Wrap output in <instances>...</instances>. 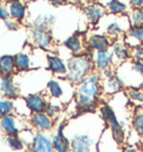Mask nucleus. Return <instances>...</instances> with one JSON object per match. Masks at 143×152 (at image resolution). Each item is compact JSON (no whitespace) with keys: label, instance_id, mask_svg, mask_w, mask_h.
<instances>
[{"label":"nucleus","instance_id":"25","mask_svg":"<svg viewBox=\"0 0 143 152\" xmlns=\"http://www.w3.org/2000/svg\"><path fill=\"white\" fill-rule=\"evenodd\" d=\"M122 39L125 45L131 49L138 46H143V26L141 27L131 26Z\"/></svg>","mask_w":143,"mask_h":152},{"label":"nucleus","instance_id":"23","mask_svg":"<svg viewBox=\"0 0 143 152\" xmlns=\"http://www.w3.org/2000/svg\"><path fill=\"white\" fill-rule=\"evenodd\" d=\"M30 152H55L53 147L52 138L42 132H36L33 142L29 145Z\"/></svg>","mask_w":143,"mask_h":152},{"label":"nucleus","instance_id":"22","mask_svg":"<svg viewBox=\"0 0 143 152\" xmlns=\"http://www.w3.org/2000/svg\"><path fill=\"white\" fill-rule=\"evenodd\" d=\"M0 128L5 132L7 137L10 135H19L21 132V124L19 118L16 114L11 113L0 118Z\"/></svg>","mask_w":143,"mask_h":152},{"label":"nucleus","instance_id":"10","mask_svg":"<svg viewBox=\"0 0 143 152\" xmlns=\"http://www.w3.org/2000/svg\"><path fill=\"white\" fill-rule=\"evenodd\" d=\"M5 2L9 18L18 21L20 25L24 24L28 17V6L26 0H8Z\"/></svg>","mask_w":143,"mask_h":152},{"label":"nucleus","instance_id":"19","mask_svg":"<svg viewBox=\"0 0 143 152\" xmlns=\"http://www.w3.org/2000/svg\"><path fill=\"white\" fill-rule=\"evenodd\" d=\"M91 58L94 66V71L102 72L104 69L114 67L113 63V56L111 50H104V52H91Z\"/></svg>","mask_w":143,"mask_h":152},{"label":"nucleus","instance_id":"20","mask_svg":"<svg viewBox=\"0 0 143 152\" xmlns=\"http://www.w3.org/2000/svg\"><path fill=\"white\" fill-rule=\"evenodd\" d=\"M0 93L1 96L9 100H17L19 97L20 91L14 76H2L0 77Z\"/></svg>","mask_w":143,"mask_h":152},{"label":"nucleus","instance_id":"3","mask_svg":"<svg viewBox=\"0 0 143 152\" xmlns=\"http://www.w3.org/2000/svg\"><path fill=\"white\" fill-rule=\"evenodd\" d=\"M46 93L53 100L61 103H67L74 99L76 94V87L65 77H54L46 84Z\"/></svg>","mask_w":143,"mask_h":152},{"label":"nucleus","instance_id":"28","mask_svg":"<svg viewBox=\"0 0 143 152\" xmlns=\"http://www.w3.org/2000/svg\"><path fill=\"white\" fill-rule=\"evenodd\" d=\"M125 95L134 106L143 107V91L140 87H126Z\"/></svg>","mask_w":143,"mask_h":152},{"label":"nucleus","instance_id":"37","mask_svg":"<svg viewBox=\"0 0 143 152\" xmlns=\"http://www.w3.org/2000/svg\"><path fill=\"white\" fill-rule=\"evenodd\" d=\"M5 23V27L9 31H16V30H18L20 27V24L18 23V21H16V20H14V19L11 18H8L7 20H5L4 21Z\"/></svg>","mask_w":143,"mask_h":152},{"label":"nucleus","instance_id":"33","mask_svg":"<svg viewBox=\"0 0 143 152\" xmlns=\"http://www.w3.org/2000/svg\"><path fill=\"white\" fill-rule=\"evenodd\" d=\"M6 141H7L8 147H9L11 150H14V151L23 150V149L26 147L25 142L21 140V138H20L19 135H10V137H7Z\"/></svg>","mask_w":143,"mask_h":152},{"label":"nucleus","instance_id":"27","mask_svg":"<svg viewBox=\"0 0 143 152\" xmlns=\"http://www.w3.org/2000/svg\"><path fill=\"white\" fill-rule=\"evenodd\" d=\"M106 11L107 14L114 15V16H123L128 15L130 11V6L126 1L124 0H109L106 2Z\"/></svg>","mask_w":143,"mask_h":152},{"label":"nucleus","instance_id":"7","mask_svg":"<svg viewBox=\"0 0 143 152\" xmlns=\"http://www.w3.org/2000/svg\"><path fill=\"white\" fill-rule=\"evenodd\" d=\"M76 87V93L85 94L92 97L101 99V96L103 95V90H102V78L98 72L93 71L87 75L82 82H80Z\"/></svg>","mask_w":143,"mask_h":152},{"label":"nucleus","instance_id":"18","mask_svg":"<svg viewBox=\"0 0 143 152\" xmlns=\"http://www.w3.org/2000/svg\"><path fill=\"white\" fill-rule=\"evenodd\" d=\"M84 16H85L86 20L88 24L96 26L101 23V20L104 18L107 11L104 6H102L101 4H95V2H90L84 7L83 9Z\"/></svg>","mask_w":143,"mask_h":152},{"label":"nucleus","instance_id":"38","mask_svg":"<svg viewBox=\"0 0 143 152\" xmlns=\"http://www.w3.org/2000/svg\"><path fill=\"white\" fill-rule=\"evenodd\" d=\"M9 18V14H8V10H7V6L4 0H0V20L5 21Z\"/></svg>","mask_w":143,"mask_h":152},{"label":"nucleus","instance_id":"2","mask_svg":"<svg viewBox=\"0 0 143 152\" xmlns=\"http://www.w3.org/2000/svg\"><path fill=\"white\" fill-rule=\"evenodd\" d=\"M66 63L67 75L65 78L74 85H77L86 76L90 75L94 71L90 53L81 55H71L66 59Z\"/></svg>","mask_w":143,"mask_h":152},{"label":"nucleus","instance_id":"42","mask_svg":"<svg viewBox=\"0 0 143 152\" xmlns=\"http://www.w3.org/2000/svg\"><path fill=\"white\" fill-rule=\"evenodd\" d=\"M5 1H8V0H5Z\"/></svg>","mask_w":143,"mask_h":152},{"label":"nucleus","instance_id":"36","mask_svg":"<svg viewBox=\"0 0 143 152\" xmlns=\"http://www.w3.org/2000/svg\"><path fill=\"white\" fill-rule=\"evenodd\" d=\"M130 63H131V66L133 68V71L135 72L141 78H143V62L130 59Z\"/></svg>","mask_w":143,"mask_h":152},{"label":"nucleus","instance_id":"14","mask_svg":"<svg viewBox=\"0 0 143 152\" xmlns=\"http://www.w3.org/2000/svg\"><path fill=\"white\" fill-rule=\"evenodd\" d=\"M110 50L112 53V56H113L114 67H117L119 65L131 59V48H129L125 45L122 38L113 40V44L111 46Z\"/></svg>","mask_w":143,"mask_h":152},{"label":"nucleus","instance_id":"41","mask_svg":"<svg viewBox=\"0 0 143 152\" xmlns=\"http://www.w3.org/2000/svg\"><path fill=\"white\" fill-rule=\"evenodd\" d=\"M139 87H140V88H141V90L143 91V81H142V83H141V84H140V86H139Z\"/></svg>","mask_w":143,"mask_h":152},{"label":"nucleus","instance_id":"21","mask_svg":"<svg viewBox=\"0 0 143 152\" xmlns=\"http://www.w3.org/2000/svg\"><path fill=\"white\" fill-rule=\"evenodd\" d=\"M125 88L123 81L121 80L116 73L114 75L110 76L107 78H102V90H103V95L106 96H113L121 93Z\"/></svg>","mask_w":143,"mask_h":152},{"label":"nucleus","instance_id":"32","mask_svg":"<svg viewBox=\"0 0 143 152\" xmlns=\"http://www.w3.org/2000/svg\"><path fill=\"white\" fill-rule=\"evenodd\" d=\"M15 112V101L0 96V118Z\"/></svg>","mask_w":143,"mask_h":152},{"label":"nucleus","instance_id":"31","mask_svg":"<svg viewBox=\"0 0 143 152\" xmlns=\"http://www.w3.org/2000/svg\"><path fill=\"white\" fill-rule=\"evenodd\" d=\"M131 26L141 27L143 26V8H131L128 12Z\"/></svg>","mask_w":143,"mask_h":152},{"label":"nucleus","instance_id":"35","mask_svg":"<svg viewBox=\"0 0 143 152\" xmlns=\"http://www.w3.org/2000/svg\"><path fill=\"white\" fill-rule=\"evenodd\" d=\"M131 59L143 62V46H138L131 49Z\"/></svg>","mask_w":143,"mask_h":152},{"label":"nucleus","instance_id":"5","mask_svg":"<svg viewBox=\"0 0 143 152\" xmlns=\"http://www.w3.org/2000/svg\"><path fill=\"white\" fill-rule=\"evenodd\" d=\"M97 110H98V115L103 120L106 128L112 132L115 140L123 145V143L125 142V130H124L123 123L120 121L115 113L114 109L110 104L103 103V104H100Z\"/></svg>","mask_w":143,"mask_h":152},{"label":"nucleus","instance_id":"9","mask_svg":"<svg viewBox=\"0 0 143 152\" xmlns=\"http://www.w3.org/2000/svg\"><path fill=\"white\" fill-rule=\"evenodd\" d=\"M86 46L88 52H104L110 50L113 40L104 33L101 31H91L85 36Z\"/></svg>","mask_w":143,"mask_h":152},{"label":"nucleus","instance_id":"8","mask_svg":"<svg viewBox=\"0 0 143 152\" xmlns=\"http://www.w3.org/2000/svg\"><path fill=\"white\" fill-rule=\"evenodd\" d=\"M37 50H38V48L33 49L30 47L28 50L23 49L21 52L15 54V65H16L17 73H26V72L38 68V65L35 62Z\"/></svg>","mask_w":143,"mask_h":152},{"label":"nucleus","instance_id":"17","mask_svg":"<svg viewBox=\"0 0 143 152\" xmlns=\"http://www.w3.org/2000/svg\"><path fill=\"white\" fill-rule=\"evenodd\" d=\"M24 100L30 113L45 112L49 103L47 95L44 93H31L27 95Z\"/></svg>","mask_w":143,"mask_h":152},{"label":"nucleus","instance_id":"40","mask_svg":"<svg viewBox=\"0 0 143 152\" xmlns=\"http://www.w3.org/2000/svg\"><path fill=\"white\" fill-rule=\"evenodd\" d=\"M123 152H143V151H141V150L138 149L136 147H129V148H126V149H124Z\"/></svg>","mask_w":143,"mask_h":152},{"label":"nucleus","instance_id":"6","mask_svg":"<svg viewBox=\"0 0 143 152\" xmlns=\"http://www.w3.org/2000/svg\"><path fill=\"white\" fill-rule=\"evenodd\" d=\"M29 36L34 47L48 53L55 48V39L50 28L43 26H31L29 30Z\"/></svg>","mask_w":143,"mask_h":152},{"label":"nucleus","instance_id":"34","mask_svg":"<svg viewBox=\"0 0 143 152\" xmlns=\"http://www.w3.org/2000/svg\"><path fill=\"white\" fill-rule=\"evenodd\" d=\"M62 110H63V107H62V105H61V103H52V102H49L47 109H46L45 112H46L50 118H53V119L55 120L58 115L61 114Z\"/></svg>","mask_w":143,"mask_h":152},{"label":"nucleus","instance_id":"16","mask_svg":"<svg viewBox=\"0 0 143 152\" xmlns=\"http://www.w3.org/2000/svg\"><path fill=\"white\" fill-rule=\"evenodd\" d=\"M74 101H75L76 109L78 110V112L81 114L93 113L100 106V99L92 97V96L81 94V93H76L75 94Z\"/></svg>","mask_w":143,"mask_h":152},{"label":"nucleus","instance_id":"26","mask_svg":"<svg viewBox=\"0 0 143 152\" xmlns=\"http://www.w3.org/2000/svg\"><path fill=\"white\" fill-rule=\"evenodd\" d=\"M17 73L15 65V57L11 54H4L0 56V77L14 76Z\"/></svg>","mask_w":143,"mask_h":152},{"label":"nucleus","instance_id":"1","mask_svg":"<svg viewBox=\"0 0 143 152\" xmlns=\"http://www.w3.org/2000/svg\"><path fill=\"white\" fill-rule=\"evenodd\" d=\"M75 121L81 126V129H78L75 124L71 122L73 133L72 135L67 137L71 141L72 152H92L105 129V123L101 119L100 115H94V112L90 113V116H86V125L84 124V116Z\"/></svg>","mask_w":143,"mask_h":152},{"label":"nucleus","instance_id":"15","mask_svg":"<svg viewBox=\"0 0 143 152\" xmlns=\"http://www.w3.org/2000/svg\"><path fill=\"white\" fill-rule=\"evenodd\" d=\"M46 58H47L46 66H47L48 71L57 77H66L67 63L64 58L52 52L47 53Z\"/></svg>","mask_w":143,"mask_h":152},{"label":"nucleus","instance_id":"30","mask_svg":"<svg viewBox=\"0 0 143 152\" xmlns=\"http://www.w3.org/2000/svg\"><path fill=\"white\" fill-rule=\"evenodd\" d=\"M132 128L135 134L143 138V107H139L132 118Z\"/></svg>","mask_w":143,"mask_h":152},{"label":"nucleus","instance_id":"39","mask_svg":"<svg viewBox=\"0 0 143 152\" xmlns=\"http://www.w3.org/2000/svg\"><path fill=\"white\" fill-rule=\"evenodd\" d=\"M130 8H143V0H126Z\"/></svg>","mask_w":143,"mask_h":152},{"label":"nucleus","instance_id":"24","mask_svg":"<svg viewBox=\"0 0 143 152\" xmlns=\"http://www.w3.org/2000/svg\"><path fill=\"white\" fill-rule=\"evenodd\" d=\"M65 123L61 124L56 132L52 135V142L55 152H72L71 141L64 132Z\"/></svg>","mask_w":143,"mask_h":152},{"label":"nucleus","instance_id":"11","mask_svg":"<svg viewBox=\"0 0 143 152\" xmlns=\"http://www.w3.org/2000/svg\"><path fill=\"white\" fill-rule=\"evenodd\" d=\"M29 123L34 130L42 133L50 132L55 128V120L50 118L46 112L31 113L29 115Z\"/></svg>","mask_w":143,"mask_h":152},{"label":"nucleus","instance_id":"29","mask_svg":"<svg viewBox=\"0 0 143 152\" xmlns=\"http://www.w3.org/2000/svg\"><path fill=\"white\" fill-rule=\"evenodd\" d=\"M57 17L53 14H39L36 18L34 19L33 26H43L50 28L52 26L56 24Z\"/></svg>","mask_w":143,"mask_h":152},{"label":"nucleus","instance_id":"12","mask_svg":"<svg viewBox=\"0 0 143 152\" xmlns=\"http://www.w3.org/2000/svg\"><path fill=\"white\" fill-rule=\"evenodd\" d=\"M63 46L66 48L67 52L71 55H81V54L90 53L86 46L85 36L80 33H74L71 36H68L64 40Z\"/></svg>","mask_w":143,"mask_h":152},{"label":"nucleus","instance_id":"4","mask_svg":"<svg viewBox=\"0 0 143 152\" xmlns=\"http://www.w3.org/2000/svg\"><path fill=\"white\" fill-rule=\"evenodd\" d=\"M98 26L102 28V33L109 36L112 40H116V39L123 38L125 33L131 27V24H130L128 15L114 16V15L109 14L101 20Z\"/></svg>","mask_w":143,"mask_h":152},{"label":"nucleus","instance_id":"13","mask_svg":"<svg viewBox=\"0 0 143 152\" xmlns=\"http://www.w3.org/2000/svg\"><path fill=\"white\" fill-rule=\"evenodd\" d=\"M97 152H123V145L114 139L113 134L107 128L103 130L97 141Z\"/></svg>","mask_w":143,"mask_h":152}]
</instances>
